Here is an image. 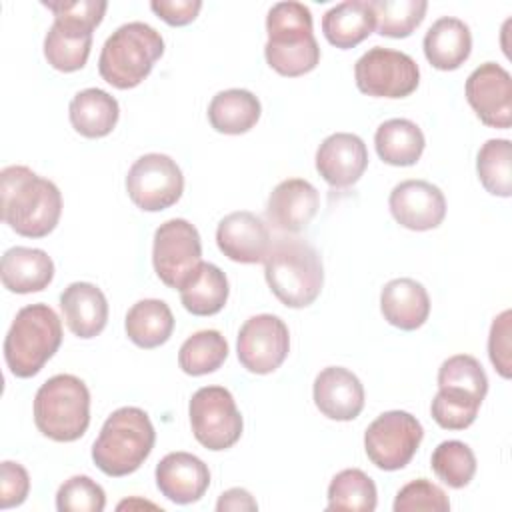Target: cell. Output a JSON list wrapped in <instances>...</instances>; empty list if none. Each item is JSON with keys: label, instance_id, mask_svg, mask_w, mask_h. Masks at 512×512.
Returning a JSON list of instances; mask_svg holds the SVG:
<instances>
[{"label": "cell", "instance_id": "cell-18", "mask_svg": "<svg viewBox=\"0 0 512 512\" xmlns=\"http://www.w3.org/2000/svg\"><path fill=\"white\" fill-rule=\"evenodd\" d=\"M156 486L170 502L192 504L206 494L210 470L190 452H170L156 466Z\"/></svg>", "mask_w": 512, "mask_h": 512}, {"label": "cell", "instance_id": "cell-6", "mask_svg": "<svg viewBox=\"0 0 512 512\" xmlns=\"http://www.w3.org/2000/svg\"><path fill=\"white\" fill-rule=\"evenodd\" d=\"M164 54V40L146 22H128L116 28L104 42L98 58L102 80L118 90L138 86Z\"/></svg>", "mask_w": 512, "mask_h": 512}, {"label": "cell", "instance_id": "cell-2", "mask_svg": "<svg viewBox=\"0 0 512 512\" xmlns=\"http://www.w3.org/2000/svg\"><path fill=\"white\" fill-rule=\"evenodd\" d=\"M266 62L282 76L296 78L312 72L320 62V48L312 32V12L302 2H276L266 16Z\"/></svg>", "mask_w": 512, "mask_h": 512}, {"label": "cell", "instance_id": "cell-32", "mask_svg": "<svg viewBox=\"0 0 512 512\" xmlns=\"http://www.w3.org/2000/svg\"><path fill=\"white\" fill-rule=\"evenodd\" d=\"M378 494L374 480L360 468H346L338 472L328 486V510L372 512L376 510Z\"/></svg>", "mask_w": 512, "mask_h": 512}, {"label": "cell", "instance_id": "cell-30", "mask_svg": "<svg viewBox=\"0 0 512 512\" xmlns=\"http://www.w3.org/2000/svg\"><path fill=\"white\" fill-rule=\"evenodd\" d=\"M124 328L136 346L150 350L168 342L174 330V316L164 300L144 298L126 312Z\"/></svg>", "mask_w": 512, "mask_h": 512}, {"label": "cell", "instance_id": "cell-21", "mask_svg": "<svg viewBox=\"0 0 512 512\" xmlns=\"http://www.w3.org/2000/svg\"><path fill=\"white\" fill-rule=\"evenodd\" d=\"M60 308L70 332L78 338L98 336L108 322L104 292L92 282H72L60 294Z\"/></svg>", "mask_w": 512, "mask_h": 512}, {"label": "cell", "instance_id": "cell-46", "mask_svg": "<svg viewBox=\"0 0 512 512\" xmlns=\"http://www.w3.org/2000/svg\"><path fill=\"white\" fill-rule=\"evenodd\" d=\"M134 506H150V508H158L156 504H152V502H142V500H124V502H120L118 504V510H124V508H134Z\"/></svg>", "mask_w": 512, "mask_h": 512}, {"label": "cell", "instance_id": "cell-23", "mask_svg": "<svg viewBox=\"0 0 512 512\" xmlns=\"http://www.w3.org/2000/svg\"><path fill=\"white\" fill-rule=\"evenodd\" d=\"M0 278L4 288L14 294L40 292L54 278V262L40 248L14 246L2 256Z\"/></svg>", "mask_w": 512, "mask_h": 512}, {"label": "cell", "instance_id": "cell-29", "mask_svg": "<svg viewBox=\"0 0 512 512\" xmlns=\"http://www.w3.org/2000/svg\"><path fill=\"white\" fill-rule=\"evenodd\" d=\"M374 146L382 162L390 166H412L420 160L426 140L416 122L390 118L378 126Z\"/></svg>", "mask_w": 512, "mask_h": 512}, {"label": "cell", "instance_id": "cell-24", "mask_svg": "<svg viewBox=\"0 0 512 512\" xmlns=\"http://www.w3.org/2000/svg\"><path fill=\"white\" fill-rule=\"evenodd\" d=\"M424 56L438 70L460 68L472 50V34L468 24L454 16L438 18L424 36Z\"/></svg>", "mask_w": 512, "mask_h": 512}, {"label": "cell", "instance_id": "cell-10", "mask_svg": "<svg viewBox=\"0 0 512 512\" xmlns=\"http://www.w3.org/2000/svg\"><path fill=\"white\" fill-rule=\"evenodd\" d=\"M354 80L362 94L406 98L418 88L420 68L406 52L374 46L356 60Z\"/></svg>", "mask_w": 512, "mask_h": 512}, {"label": "cell", "instance_id": "cell-7", "mask_svg": "<svg viewBox=\"0 0 512 512\" xmlns=\"http://www.w3.org/2000/svg\"><path fill=\"white\" fill-rule=\"evenodd\" d=\"M34 424L54 442H74L90 424V392L74 374L48 378L34 396Z\"/></svg>", "mask_w": 512, "mask_h": 512}, {"label": "cell", "instance_id": "cell-35", "mask_svg": "<svg viewBox=\"0 0 512 512\" xmlns=\"http://www.w3.org/2000/svg\"><path fill=\"white\" fill-rule=\"evenodd\" d=\"M376 16V30L388 38L410 36L424 20L426 0H374L370 2Z\"/></svg>", "mask_w": 512, "mask_h": 512}, {"label": "cell", "instance_id": "cell-43", "mask_svg": "<svg viewBox=\"0 0 512 512\" xmlns=\"http://www.w3.org/2000/svg\"><path fill=\"white\" fill-rule=\"evenodd\" d=\"M30 492V476L18 462L4 460L0 464V508L20 506Z\"/></svg>", "mask_w": 512, "mask_h": 512}, {"label": "cell", "instance_id": "cell-4", "mask_svg": "<svg viewBox=\"0 0 512 512\" xmlns=\"http://www.w3.org/2000/svg\"><path fill=\"white\" fill-rule=\"evenodd\" d=\"M156 442L148 414L136 406L114 410L92 444L94 464L112 478L136 472L150 456Z\"/></svg>", "mask_w": 512, "mask_h": 512}, {"label": "cell", "instance_id": "cell-40", "mask_svg": "<svg viewBox=\"0 0 512 512\" xmlns=\"http://www.w3.org/2000/svg\"><path fill=\"white\" fill-rule=\"evenodd\" d=\"M392 508L394 512H418V510L448 512L450 500L440 486H436L426 478H418L398 490Z\"/></svg>", "mask_w": 512, "mask_h": 512}, {"label": "cell", "instance_id": "cell-36", "mask_svg": "<svg viewBox=\"0 0 512 512\" xmlns=\"http://www.w3.org/2000/svg\"><path fill=\"white\" fill-rule=\"evenodd\" d=\"M430 466L450 488H464L476 474V456L468 444L460 440H444L434 448Z\"/></svg>", "mask_w": 512, "mask_h": 512}, {"label": "cell", "instance_id": "cell-17", "mask_svg": "<svg viewBox=\"0 0 512 512\" xmlns=\"http://www.w3.org/2000/svg\"><path fill=\"white\" fill-rule=\"evenodd\" d=\"M368 166L364 140L350 132H336L316 150V170L332 188H348L360 180Z\"/></svg>", "mask_w": 512, "mask_h": 512}, {"label": "cell", "instance_id": "cell-27", "mask_svg": "<svg viewBox=\"0 0 512 512\" xmlns=\"http://www.w3.org/2000/svg\"><path fill=\"white\" fill-rule=\"evenodd\" d=\"M260 100L244 88L218 92L208 104V122L220 134H244L260 120Z\"/></svg>", "mask_w": 512, "mask_h": 512}, {"label": "cell", "instance_id": "cell-20", "mask_svg": "<svg viewBox=\"0 0 512 512\" xmlns=\"http://www.w3.org/2000/svg\"><path fill=\"white\" fill-rule=\"evenodd\" d=\"M318 206V190L308 180L288 178L270 192L266 216L278 230L300 232L312 222Z\"/></svg>", "mask_w": 512, "mask_h": 512}, {"label": "cell", "instance_id": "cell-38", "mask_svg": "<svg viewBox=\"0 0 512 512\" xmlns=\"http://www.w3.org/2000/svg\"><path fill=\"white\" fill-rule=\"evenodd\" d=\"M438 388H458L478 400L486 398L488 378L482 364L470 354H454L438 368Z\"/></svg>", "mask_w": 512, "mask_h": 512}, {"label": "cell", "instance_id": "cell-22", "mask_svg": "<svg viewBox=\"0 0 512 512\" xmlns=\"http://www.w3.org/2000/svg\"><path fill=\"white\" fill-rule=\"evenodd\" d=\"M380 310L388 324L400 330H416L430 316V296L412 278H394L380 292Z\"/></svg>", "mask_w": 512, "mask_h": 512}, {"label": "cell", "instance_id": "cell-33", "mask_svg": "<svg viewBox=\"0 0 512 512\" xmlns=\"http://www.w3.org/2000/svg\"><path fill=\"white\" fill-rule=\"evenodd\" d=\"M228 358V342L218 330H200L188 336L178 350V364L188 376L216 372Z\"/></svg>", "mask_w": 512, "mask_h": 512}, {"label": "cell", "instance_id": "cell-1", "mask_svg": "<svg viewBox=\"0 0 512 512\" xmlns=\"http://www.w3.org/2000/svg\"><path fill=\"white\" fill-rule=\"evenodd\" d=\"M2 220L20 236H48L62 214V194L52 180L28 166L12 164L0 172Z\"/></svg>", "mask_w": 512, "mask_h": 512}, {"label": "cell", "instance_id": "cell-8", "mask_svg": "<svg viewBox=\"0 0 512 512\" xmlns=\"http://www.w3.org/2000/svg\"><path fill=\"white\" fill-rule=\"evenodd\" d=\"M188 416L194 438L212 452L234 446L242 436V414L224 386L198 388L190 398Z\"/></svg>", "mask_w": 512, "mask_h": 512}, {"label": "cell", "instance_id": "cell-45", "mask_svg": "<svg viewBox=\"0 0 512 512\" xmlns=\"http://www.w3.org/2000/svg\"><path fill=\"white\" fill-rule=\"evenodd\" d=\"M216 510L224 512V510H258L256 500L252 498V494L244 488H230L226 492L220 494L218 502H216Z\"/></svg>", "mask_w": 512, "mask_h": 512}, {"label": "cell", "instance_id": "cell-39", "mask_svg": "<svg viewBox=\"0 0 512 512\" xmlns=\"http://www.w3.org/2000/svg\"><path fill=\"white\" fill-rule=\"evenodd\" d=\"M106 494L90 476H72L56 492L58 512H102Z\"/></svg>", "mask_w": 512, "mask_h": 512}, {"label": "cell", "instance_id": "cell-26", "mask_svg": "<svg viewBox=\"0 0 512 512\" xmlns=\"http://www.w3.org/2000/svg\"><path fill=\"white\" fill-rule=\"evenodd\" d=\"M68 116L72 128L84 138H104L114 130L120 106L106 90L86 88L70 100Z\"/></svg>", "mask_w": 512, "mask_h": 512}, {"label": "cell", "instance_id": "cell-37", "mask_svg": "<svg viewBox=\"0 0 512 512\" xmlns=\"http://www.w3.org/2000/svg\"><path fill=\"white\" fill-rule=\"evenodd\" d=\"M482 400H478L476 396L458 390V388H438L430 412L434 422L440 428L446 430H464L468 428L476 416H478V408H480Z\"/></svg>", "mask_w": 512, "mask_h": 512}, {"label": "cell", "instance_id": "cell-15", "mask_svg": "<svg viewBox=\"0 0 512 512\" xmlns=\"http://www.w3.org/2000/svg\"><path fill=\"white\" fill-rule=\"evenodd\" d=\"M394 220L416 232L438 228L446 216V198L438 186L426 180H404L388 198Z\"/></svg>", "mask_w": 512, "mask_h": 512}, {"label": "cell", "instance_id": "cell-9", "mask_svg": "<svg viewBox=\"0 0 512 512\" xmlns=\"http://www.w3.org/2000/svg\"><path fill=\"white\" fill-rule=\"evenodd\" d=\"M424 428L416 416L404 410H390L372 420L364 432L368 460L380 470H400L416 454Z\"/></svg>", "mask_w": 512, "mask_h": 512}, {"label": "cell", "instance_id": "cell-31", "mask_svg": "<svg viewBox=\"0 0 512 512\" xmlns=\"http://www.w3.org/2000/svg\"><path fill=\"white\" fill-rule=\"evenodd\" d=\"M92 48V32L54 20L44 38V56L60 72L84 68Z\"/></svg>", "mask_w": 512, "mask_h": 512}, {"label": "cell", "instance_id": "cell-25", "mask_svg": "<svg viewBox=\"0 0 512 512\" xmlns=\"http://www.w3.org/2000/svg\"><path fill=\"white\" fill-rule=\"evenodd\" d=\"M374 28L376 16L368 0L340 2L322 16V32L326 40L340 50L358 46Z\"/></svg>", "mask_w": 512, "mask_h": 512}, {"label": "cell", "instance_id": "cell-41", "mask_svg": "<svg viewBox=\"0 0 512 512\" xmlns=\"http://www.w3.org/2000/svg\"><path fill=\"white\" fill-rule=\"evenodd\" d=\"M42 6H46L54 14V20L88 32H94V28L102 22L104 12L108 8L104 0H42Z\"/></svg>", "mask_w": 512, "mask_h": 512}, {"label": "cell", "instance_id": "cell-11", "mask_svg": "<svg viewBox=\"0 0 512 512\" xmlns=\"http://www.w3.org/2000/svg\"><path fill=\"white\" fill-rule=\"evenodd\" d=\"M200 262L202 242L194 224L184 218H172L156 228L152 264L156 276L168 288L180 290Z\"/></svg>", "mask_w": 512, "mask_h": 512}, {"label": "cell", "instance_id": "cell-19", "mask_svg": "<svg viewBox=\"0 0 512 512\" xmlns=\"http://www.w3.org/2000/svg\"><path fill=\"white\" fill-rule=\"evenodd\" d=\"M314 404L330 420H354L364 408V386L342 366L324 368L314 380Z\"/></svg>", "mask_w": 512, "mask_h": 512}, {"label": "cell", "instance_id": "cell-16", "mask_svg": "<svg viewBox=\"0 0 512 512\" xmlns=\"http://www.w3.org/2000/svg\"><path fill=\"white\" fill-rule=\"evenodd\" d=\"M216 244L220 252L232 262L258 264L264 262L272 238L260 216L248 210L230 212L218 222Z\"/></svg>", "mask_w": 512, "mask_h": 512}, {"label": "cell", "instance_id": "cell-14", "mask_svg": "<svg viewBox=\"0 0 512 512\" xmlns=\"http://www.w3.org/2000/svg\"><path fill=\"white\" fill-rule=\"evenodd\" d=\"M466 100L482 124L510 128L512 124V78L496 62L480 64L466 78Z\"/></svg>", "mask_w": 512, "mask_h": 512}, {"label": "cell", "instance_id": "cell-34", "mask_svg": "<svg viewBox=\"0 0 512 512\" xmlns=\"http://www.w3.org/2000/svg\"><path fill=\"white\" fill-rule=\"evenodd\" d=\"M476 172L486 192L508 198L512 194V144L506 138H490L476 156Z\"/></svg>", "mask_w": 512, "mask_h": 512}, {"label": "cell", "instance_id": "cell-5", "mask_svg": "<svg viewBox=\"0 0 512 512\" xmlns=\"http://www.w3.org/2000/svg\"><path fill=\"white\" fill-rule=\"evenodd\" d=\"M62 344V322L48 304H28L16 312L4 338V360L16 378L36 376Z\"/></svg>", "mask_w": 512, "mask_h": 512}, {"label": "cell", "instance_id": "cell-12", "mask_svg": "<svg viewBox=\"0 0 512 512\" xmlns=\"http://www.w3.org/2000/svg\"><path fill=\"white\" fill-rule=\"evenodd\" d=\"M126 192L146 212H160L176 204L184 192V176L176 160L150 152L140 156L128 170Z\"/></svg>", "mask_w": 512, "mask_h": 512}, {"label": "cell", "instance_id": "cell-28", "mask_svg": "<svg viewBox=\"0 0 512 512\" xmlns=\"http://www.w3.org/2000/svg\"><path fill=\"white\" fill-rule=\"evenodd\" d=\"M228 292L226 274L216 264L200 262V266L182 284L180 302L194 316H214L224 308Z\"/></svg>", "mask_w": 512, "mask_h": 512}, {"label": "cell", "instance_id": "cell-44", "mask_svg": "<svg viewBox=\"0 0 512 512\" xmlns=\"http://www.w3.org/2000/svg\"><path fill=\"white\" fill-rule=\"evenodd\" d=\"M152 12L170 26H186L196 20L202 2L200 0H152Z\"/></svg>", "mask_w": 512, "mask_h": 512}, {"label": "cell", "instance_id": "cell-42", "mask_svg": "<svg viewBox=\"0 0 512 512\" xmlns=\"http://www.w3.org/2000/svg\"><path fill=\"white\" fill-rule=\"evenodd\" d=\"M510 334H512V312L504 310L494 318L490 326V336H488V356L502 378L512 376V342H510L512 336Z\"/></svg>", "mask_w": 512, "mask_h": 512}, {"label": "cell", "instance_id": "cell-13", "mask_svg": "<svg viewBox=\"0 0 512 512\" xmlns=\"http://www.w3.org/2000/svg\"><path fill=\"white\" fill-rule=\"evenodd\" d=\"M288 350V326L274 314H256L238 332L236 354L240 364L252 374L274 372L286 360Z\"/></svg>", "mask_w": 512, "mask_h": 512}, {"label": "cell", "instance_id": "cell-3", "mask_svg": "<svg viewBox=\"0 0 512 512\" xmlns=\"http://www.w3.org/2000/svg\"><path fill=\"white\" fill-rule=\"evenodd\" d=\"M264 276L272 294L288 308L310 306L322 290L324 268L316 248L302 238L280 236L264 258Z\"/></svg>", "mask_w": 512, "mask_h": 512}]
</instances>
